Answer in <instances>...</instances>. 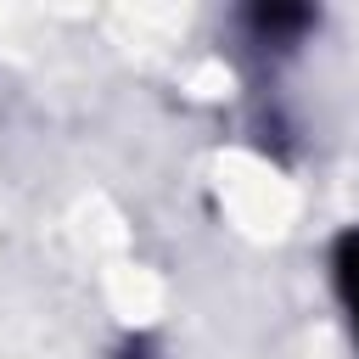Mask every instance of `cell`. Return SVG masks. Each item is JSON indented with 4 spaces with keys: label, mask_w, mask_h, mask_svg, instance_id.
<instances>
[{
    "label": "cell",
    "mask_w": 359,
    "mask_h": 359,
    "mask_svg": "<svg viewBox=\"0 0 359 359\" xmlns=\"http://www.w3.org/2000/svg\"><path fill=\"white\" fill-rule=\"evenodd\" d=\"M337 292H342V309H348L353 337H359V230H348L337 241Z\"/></svg>",
    "instance_id": "cell-1"
}]
</instances>
